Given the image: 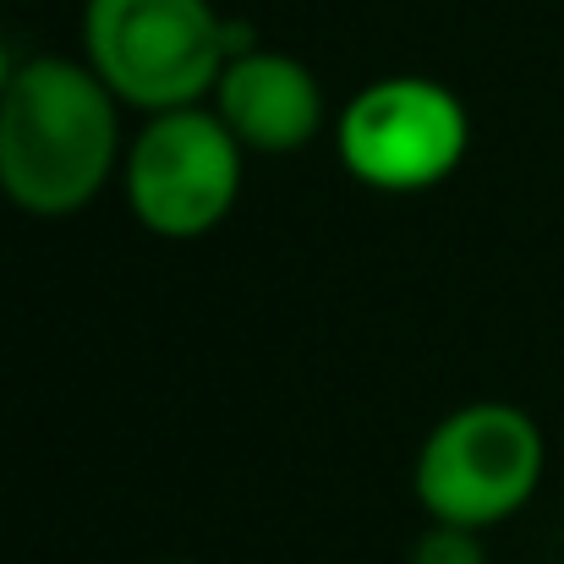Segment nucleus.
<instances>
[{
	"mask_svg": "<svg viewBox=\"0 0 564 564\" xmlns=\"http://www.w3.org/2000/svg\"><path fill=\"white\" fill-rule=\"evenodd\" d=\"M121 99L88 61H17L0 94V197L28 219L83 214L110 176H121Z\"/></svg>",
	"mask_w": 564,
	"mask_h": 564,
	"instance_id": "obj_1",
	"label": "nucleus"
},
{
	"mask_svg": "<svg viewBox=\"0 0 564 564\" xmlns=\"http://www.w3.org/2000/svg\"><path fill=\"white\" fill-rule=\"evenodd\" d=\"M236 50L214 0H83V61L143 116L203 105Z\"/></svg>",
	"mask_w": 564,
	"mask_h": 564,
	"instance_id": "obj_2",
	"label": "nucleus"
},
{
	"mask_svg": "<svg viewBox=\"0 0 564 564\" xmlns=\"http://www.w3.org/2000/svg\"><path fill=\"white\" fill-rule=\"evenodd\" d=\"M543 471H549V438L538 416L510 400H471L427 427L411 488L427 521L488 532L538 499Z\"/></svg>",
	"mask_w": 564,
	"mask_h": 564,
	"instance_id": "obj_3",
	"label": "nucleus"
},
{
	"mask_svg": "<svg viewBox=\"0 0 564 564\" xmlns=\"http://www.w3.org/2000/svg\"><path fill=\"white\" fill-rule=\"evenodd\" d=\"M471 149V116L455 88L400 72L378 77L335 116V154L351 182L389 197L444 187Z\"/></svg>",
	"mask_w": 564,
	"mask_h": 564,
	"instance_id": "obj_4",
	"label": "nucleus"
},
{
	"mask_svg": "<svg viewBox=\"0 0 564 564\" xmlns=\"http://www.w3.org/2000/svg\"><path fill=\"white\" fill-rule=\"evenodd\" d=\"M241 176L247 149L203 105L149 116L121 160L127 208L160 241H197L219 230L241 197Z\"/></svg>",
	"mask_w": 564,
	"mask_h": 564,
	"instance_id": "obj_5",
	"label": "nucleus"
},
{
	"mask_svg": "<svg viewBox=\"0 0 564 564\" xmlns=\"http://www.w3.org/2000/svg\"><path fill=\"white\" fill-rule=\"evenodd\" d=\"M208 99L247 154H296L329 121L318 72L302 55L263 50V44L236 50Z\"/></svg>",
	"mask_w": 564,
	"mask_h": 564,
	"instance_id": "obj_6",
	"label": "nucleus"
},
{
	"mask_svg": "<svg viewBox=\"0 0 564 564\" xmlns=\"http://www.w3.org/2000/svg\"><path fill=\"white\" fill-rule=\"evenodd\" d=\"M405 564H488L482 532L449 527V521H427V532L411 543V560Z\"/></svg>",
	"mask_w": 564,
	"mask_h": 564,
	"instance_id": "obj_7",
	"label": "nucleus"
},
{
	"mask_svg": "<svg viewBox=\"0 0 564 564\" xmlns=\"http://www.w3.org/2000/svg\"><path fill=\"white\" fill-rule=\"evenodd\" d=\"M11 77H17V61H11V50L0 44V94L11 88Z\"/></svg>",
	"mask_w": 564,
	"mask_h": 564,
	"instance_id": "obj_8",
	"label": "nucleus"
},
{
	"mask_svg": "<svg viewBox=\"0 0 564 564\" xmlns=\"http://www.w3.org/2000/svg\"><path fill=\"white\" fill-rule=\"evenodd\" d=\"M165 564H187V560H165Z\"/></svg>",
	"mask_w": 564,
	"mask_h": 564,
	"instance_id": "obj_9",
	"label": "nucleus"
}]
</instances>
